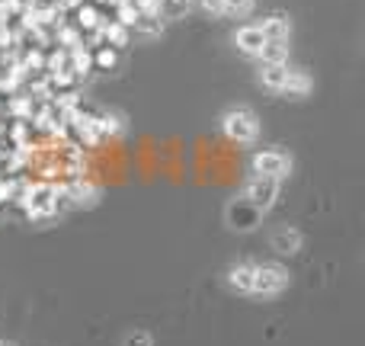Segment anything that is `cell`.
Listing matches in <instances>:
<instances>
[{
    "label": "cell",
    "instance_id": "23",
    "mask_svg": "<svg viewBox=\"0 0 365 346\" xmlns=\"http://www.w3.org/2000/svg\"><path fill=\"white\" fill-rule=\"evenodd\" d=\"M113 19L115 23H122L125 29H135V23L141 19V13H138V6H135L132 0H122V4L113 10Z\"/></svg>",
    "mask_w": 365,
    "mask_h": 346
},
{
    "label": "cell",
    "instance_id": "18",
    "mask_svg": "<svg viewBox=\"0 0 365 346\" xmlns=\"http://www.w3.org/2000/svg\"><path fill=\"white\" fill-rule=\"evenodd\" d=\"M48 103H51V106H55L61 116H68V113H74L77 106H83V96L77 93V90H55Z\"/></svg>",
    "mask_w": 365,
    "mask_h": 346
},
{
    "label": "cell",
    "instance_id": "5",
    "mask_svg": "<svg viewBox=\"0 0 365 346\" xmlns=\"http://www.w3.org/2000/svg\"><path fill=\"white\" fill-rule=\"evenodd\" d=\"M279 189H282V183H272V180H263V176H247L244 186H240V199L250 202L257 212H269L272 205H276L279 199Z\"/></svg>",
    "mask_w": 365,
    "mask_h": 346
},
{
    "label": "cell",
    "instance_id": "14",
    "mask_svg": "<svg viewBox=\"0 0 365 346\" xmlns=\"http://www.w3.org/2000/svg\"><path fill=\"white\" fill-rule=\"evenodd\" d=\"M259 29H263L266 42H289L292 39V19L282 16V13H272V16H266L263 23H257Z\"/></svg>",
    "mask_w": 365,
    "mask_h": 346
},
{
    "label": "cell",
    "instance_id": "10",
    "mask_svg": "<svg viewBox=\"0 0 365 346\" xmlns=\"http://www.w3.org/2000/svg\"><path fill=\"white\" fill-rule=\"evenodd\" d=\"M253 263H257V260H240V263H231V266H227V273H225L227 289L237 292V295H250Z\"/></svg>",
    "mask_w": 365,
    "mask_h": 346
},
{
    "label": "cell",
    "instance_id": "31",
    "mask_svg": "<svg viewBox=\"0 0 365 346\" xmlns=\"http://www.w3.org/2000/svg\"><path fill=\"white\" fill-rule=\"evenodd\" d=\"M0 346H16V343H6V340H0Z\"/></svg>",
    "mask_w": 365,
    "mask_h": 346
},
{
    "label": "cell",
    "instance_id": "7",
    "mask_svg": "<svg viewBox=\"0 0 365 346\" xmlns=\"http://www.w3.org/2000/svg\"><path fill=\"white\" fill-rule=\"evenodd\" d=\"M103 199V189L90 176L68 180V208H96Z\"/></svg>",
    "mask_w": 365,
    "mask_h": 346
},
{
    "label": "cell",
    "instance_id": "25",
    "mask_svg": "<svg viewBox=\"0 0 365 346\" xmlns=\"http://www.w3.org/2000/svg\"><path fill=\"white\" fill-rule=\"evenodd\" d=\"M122 346H154V337L148 330H132V334H125Z\"/></svg>",
    "mask_w": 365,
    "mask_h": 346
},
{
    "label": "cell",
    "instance_id": "15",
    "mask_svg": "<svg viewBox=\"0 0 365 346\" xmlns=\"http://www.w3.org/2000/svg\"><path fill=\"white\" fill-rule=\"evenodd\" d=\"M68 71L77 77V81L90 77V74H93V51H90L87 45H77V49H68Z\"/></svg>",
    "mask_w": 365,
    "mask_h": 346
},
{
    "label": "cell",
    "instance_id": "3",
    "mask_svg": "<svg viewBox=\"0 0 365 346\" xmlns=\"http://www.w3.org/2000/svg\"><path fill=\"white\" fill-rule=\"evenodd\" d=\"M247 171L250 176H263V180L272 183H285L292 173H295V158L282 148H257L247 161Z\"/></svg>",
    "mask_w": 365,
    "mask_h": 346
},
{
    "label": "cell",
    "instance_id": "6",
    "mask_svg": "<svg viewBox=\"0 0 365 346\" xmlns=\"http://www.w3.org/2000/svg\"><path fill=\"white\" fill-rule=\"evenodd\" d=\"M259 221H263V212H257V208H253L250 202H244L240 195H234V199L225 205V225L231 228V231L250 234L259 228Z\"/></svg>",
    "mask_w": 365,
    "mask_h": 346
},
{
    "label": "cell",
    "instance_id": "28",
    "mask_svg": "<svg viewBox=\"0 0 365 346\" xmlns=\"http://www.w3.org/2000/svg\"><path fill=\"white\" fill-rule=\"evenodd\" d=\"M90 4H96L100 10H106V6H109V10H115V6H119L122 0H90Z\"/></svg>",
    "mask_w": 365,
    "mask_h": 346
},
{
    "label": "cell",
    "instance_id": "11",
    "mask_svg": "<svg viewBox=\"0 0 365 346\" xmlns=\"http://www.w3.org/2000/svg\"><path fill=\"white\" fill-rule=\"evenodd\" d=\"M96 126H100L103 141L122 138V135L128 132V119H125V113H119V109H100V113H96Z\"/></svg>",
    "mask_w": 365,
    "mask_h": 346
},
{
    "label": "cell",
    "instance_id": "21",
    "mask_svg": "<svg viewBox=\"0 0 365 346\" xmlns=\"http://www.w3.org/2000/svg\"><path fill=\"white\" fill-rule=\"evenodd\" d=\"M160 32H164V16H145L141 13V19L135 23V36L141 39H158Z\"/></svg>",
    "mask_w": 365,
    "mask_h": 346
},
{
    "label": "cell",
    "instance_id": "17",
    "mask_svg": "<svg viewBox=\"0 0 365 346\" xmlns=\"http://www.w3.org/2000/svg\"><path fill=\"white\" fill-rule=\"evenodd\" d=\"M26 93L32 96L36 103H48L51 100V93H55V87H51V81H48V74L45 71H38V74H29L26 77Z\"/></svg>",
    "mask_w": 365,
    "mask_h": 346
},
{
    "label": "cell",
    "instance_id": "4",
    "mask_svg": "<svg viewBox=\"0 0 365 346\" xmlns=\"http://www.w3.org/2000/svg\"><path fill=\"white\" fill-rule=\"evenodd\" d=\"M292 285L289 266L279 260H257L253 263V283H250V298H276Z\"/></svg>",
    "mask_w": 365,
    "mask_h": 346
},
{
    "label": "cell",
    "instance_id": "20",
    "mask_svg": "<svg viewBox=\"0 0 365 346\" xmlns=\"http://www.w3.org/2000/svg\"><path fill=\"white\" fill-rule=\"evenodd\" d=\"M93 51V71H115L119 68V49H109V45H100Z\"/></svg>",
    "mask_w": 365,
    "mask_h": 346
},
{
    "label": "cell",
    "instance_id": "30",
    "mask_svg": "<svg viewBox=\"0 0 365 346\" xmlns=\"http://www.w3.org/2000/svg\"><path fill=\"white\" fill-rule=\"evenodd\" d=\"M6 126V109H4V96H0V132H4Z\"/></svg>",
    "mask_w": 365,
    "mask_h": 346
},
{
    "label": "cell",
    "instance_id": "12",
    "mask_svg": "<svg viewBox=\"0 0 365 346\" xmlns=\"http://www.w3.org/2000/svg\"><path fill=\"white\" fill-rule=\"evenodd\" d=\"M71 16H74V19H71V23H74L77 29L83 32V36H90V32H96V29H100V26H103V19H106V10H100V6H96V4H90V0H83V4L77 6V10L71 13Z\"/></svg>",
    "mask_w": 365,
    "mask_h": 346
},
{
    "label": "cell",
    "instance_id": "9",
    "mask_svg": "<svg viewBox=\"0 0 365 346\" xmlns=\"http://www.w3.org/2000/svg\"><path fill=\"white\" fill-rule=\"evenodd\" d=\"M263 45H266V36H263V29H259L257 23H247V26H240V29L234 32V49H237L240 55H247V58H259Z\"/></svg>",
    "mask_w": 365,
    "mask_h": 346
},
{
    "label": "cell",
    "instance_id": "19",
    "mask_svg": "<svg viewBox=\"0 0 365 346\" xmlns=\"http://www.w3.org/2000/svg\"><path fill=\"white\" fill-rule=\"evenodd\" d=\"M289 55H292V45L289 42H266L257 61L259 64H282V61H289Z\"/></svg>",
    "mask_w": 365,
    "mask_h": 346
},
{
    "label": "cell",
    "instance_id": "29",
    "mask_svg": "<svg viewBox=\"0 0 365 346\" xmlns=\"http://www.w3.org/2000/svg\"><path fill=\"white\" fill-rule=\"evenodd\" d=\"M6 154H10V141L0 135V167H4V161H6Z\"/></svg>",
    "mask_w": 365,
    "mask_h": 346
},
{
    "label": "cell",
    "instance_id": "13",
    "mask_svg": "<svg viewBox=\"0 0 365 346\" xmlns=\"http://www.w3.org/2000/svg\"><path fill=\"white\" fill-rule=\"evenodd\" d=\"M36 106H38V103L32 100L26 90H19V93H13V96H4L6 119H23V122H29L32 113H36Z\"/></svg>",
    "mask_w": 365,
    "mask_h": 346
},
{
    "label": "cell",
    "instance_id": "2",
    "mask_svg": "<svg viewBox=\"0 0 365 346\" xmlns=\"http://www.w3.org/2000/svg\"><path fill=\"white\" fill-rule=\"evenodd\" d=\"M218 132L237 148H257L259 135H263V122H259L253 106L237 103V106H227L218 116Z\"/></svg>",
    "mask_w": 365,
    "mask_h": 346
},
{
    "label": "cell",
    "instance_id": "32",
    "mask_svg": "<svg viewBox=\"0 0 365 346\" xmlns=\"http://www.w3.org/2000/svg\"><path fill=\"white\" fill-rule=\"evenodd\" d=\"M0 212H4V205H0Z\"/></svg>",
    "mask_w": 365,
    "mask_h": 346
},
{
    "label": "cell",
    "instance_id": "1",
    "mask_svg": "<svg viewBox=\"0 0 365 346\" xmlns=\"http://www.w3.org/2000/svg\"><path fill=\"white\" fill-rule=\"evenodd\" d=\"M257 81H259L263 90L282 96V100H304V96H311V90H314V77H311L308 71L295 68L292 61L259 64Z\"/></svg>",
    "mask_w": 365,
    "mask_h": 346
},
{
    "label": "cell",
    "instance_id": "24",
    "mask_svg": "<svg viewBox=\"0 0 365 346\" xmlns=\"http://www.w3.org/2000/svg\"><path fill=\"white\" fill-rule=\"evenodd\" d=\"M189 6H192V0H164V4H160V16L180 19L182 13H189Z\"/></svg>",
    "mask_w": 365,
    "mask_h": 346
},
{
    "label": "cell",
    "instance_id": "8",
    "mask_svg": "<svg viewBox=\"0 0 365 346\" xmlns=\"http://www.w3.org/2000/svg\"><path fill=\"white\" fill-rule=\"evenodd\" d=\"M269 247L279 253V257H295V253H302V247H304V234L292 225H282L269 234Z\"/></svg>",
    "mask_w": 365,
    "mask_h": 346
},
{
    "label": "cell",
    "instance_id": "16",
    "mask_svg": "<svg viewBox=\"0 0 365 346\" xmlns=\"http://www.w3.org/2000/svg\"><path fill=\"white\" fill-rule=\"evenodd\" d=\"M0 135L10 141V148L36 141V132H32V126H29V122H23V119H6V126H4V132H0Z\"/></svg>",
    "mask_w": 365,
    "mask_h": 346
},
{
    "label": "cell",
    "instance_id": "22",
    "mask_svg": "<svg viewBox=\"0 0 365 346\" xmlns=\"http://www.w3.org/2000/svg\"><path fill=\"white\" fill-rule=\"evenodd\" d=\"M257 0H221V16H231V19H244L253 13Z\"/></svg>",
    "mask_w": 365,
    "mask_h": 346
},
{
    "label": "cell",
    "instance_id": "27",
    "mask_svg": "<svg viewBox=\"0 0 365 346\" xmlns=\"http://www.w3.org/2000/svg\"><path fill=\"white\" fill-rule=\"evenodd\" d=\"M55 4H58V6H61V10H64V13H74V10H77V6H81V4H83V0H55Z\"/></svg>",
    "mask_w": 365,
    "mask_h": 346
},
{
    "label": "cell",
    "instance_id": "26",
    "mask_svg": "<svg viewBox=\"0 0 365 346\" xmlns=\"http://www.w3.org/2000/svg\"><path fill=\"white\" fill-rule=\"evenodd\" d=\"M135 6H138V13H145V16H160V4L164 0H132Z\"/></svg>",
    "mask_w": 365,
    "mask_h": 346
}]
</instances>
